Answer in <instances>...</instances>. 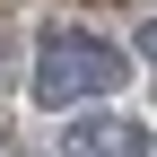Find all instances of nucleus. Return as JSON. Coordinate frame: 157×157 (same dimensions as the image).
Here are the masks:
<instances>
[{
  "mask_svg": "<svg viewBox=\"0 0 157 157\" xmlns=\"http://www.w3.org/2000/svg\"><path fill=\"white\" fill-rule=\"evenodd\" d=\"M70 157H157V131L148 122H96L70 140Z\"/></svg>",
  "mask_w": 157,
  "mask_h": 157,
  "instance_id": "f03ea898",
  "label": "nucleus"
},
{
  "mask_svg": "<svg viewBox=\"0 0 157 157\" xmlns=\"http://www.w3.org/2000/svg\"><path fill=\"white\" fill-rule=\"evenodd\" d=\"M131 61H140V52L113 44V35H96V26H44L35 35V61H26V105L35 113L105 105V96L131 87Z\"/></svg>",
  "mask_w": 157,
  "mask_h": 157,
  "instance_id": "f257e3e1",
  "label": "nucleus"
},
{
  "mask_svg": "<svg viewBox=\"0 0 157 157\" xmlns=\"http://www.w3.org/2000/svg\"><path fill=\"white\" fill-rule=\"evenodd\" d=\"M131 52H140V61H157V17L140 26V44H131Z\"/></svg>",
  "mask_w": 157,
  "mask_h": 157,
  "instance_id": "7ed1b4c3",
  "label": "nucleus"
}]
</instances>
